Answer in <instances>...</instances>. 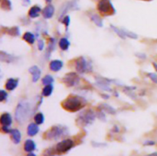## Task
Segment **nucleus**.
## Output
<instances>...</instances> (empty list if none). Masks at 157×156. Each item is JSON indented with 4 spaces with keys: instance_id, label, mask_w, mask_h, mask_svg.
Segmentation results:
<instances>
[{
    "instance_id": "nucleus-38",
    "label": "nucleus",
    "mask_w": 157,
    "mask_h": 156,
    "mask_svg": "<svg viewBox=\"0 0 157 156\" xmlns=\"http://www.w3.org/2000/svg\"><path fill=\"white\" fill-rule=\"evenodd\" d=\"M155 144V142L154 141H146L143 143L144 145H153Z\"/></svg>"
},
{
    "instance_id": "nucleus-1",
    "label": "nucleus",
    "mask_w": 157,
    "mask_h": 156,
    "mask_svg": "<svg viewBox=\"0 0 157 156\" xmlns=\"http://www.w3.org/2000/svg\"><path fill=\"white\" fill-rule=\"evenodd\" d=\"M31 113H32V109L31 103L26 100H23L17 105L15 109V119L20 124H22L29 119Z\"/></svg>"
},
{
    "instance_id": "nucleus-33",
    "label": "nucleus",
    "mask_w": 157,
    "mask_h": 156,
    "mask_svg": "<svg viewBox=\"0 0 157 156\" xmlns=\"http://www.w3.org/2000/svg\"><path fill=\"white\" fill-rule=\"evenodd\" d=\"M7 96H8L7 93L5 91H3V90H2V91H0V101L2 102L5 100H6Z\"/></svg>"
},
{
    "instance_id": "nucleus-16",
    "label": "nucleus",
    "mask_w": 157,
    "mask_h": 156,
    "mask_svg": "<svg viewBox=\"0 0 157 156\" xmlns=\"http://www.w3.org/2000/svg\"><path fill=\"white\" fill-rule=\"evenodd\" d=\"M36 145L35 143L34 142L33 140L31 139H27L25 141V145H24V149L27 152H32L34 150H35Z\"/></svg>"
},
{
    "instance_id": "nucleus-17",
    "label": "nucleus",
    "mask_w": 157,
    "mask_h": 156,
    "mask_svg": "<svg viewBox=\"0 0 157 156\" xmlns=\"http://www.w3.org/2000/svg\"><path fill=\"white\" fill-rule=\"evenodd\" d=\"M14 59H15V58L8 53H5L4 51H1V53H0V60L2 62L11 63L14 61Z\"/></svg>"
},
{
    "instance_id": "nucleus-26",
    "label": "nucleus",
    "mask_w": 157,
    "mask_h": 156,
    "mask_svg": "<svg viewBox=\"0 0 157 156\" xmlns=\"http://www.w3.org/2000/svg\"><path fill=\"white\" fill-rule=\"evenodd\" d=\"M34 119L36 124L41 125V124H42L44 121V115H43L42 113H37L35 116H34Z\"/></svg>"
},
{
    "instance_id": "nucleus-31",
    "label": "nucleus",
    "mask_w": 157,
    "mask_h": 156,
    "mask_svg": "<svg viewBox=\"0 0 157 156\" xmlns=\"http://www.w3.org/2000/svg\"><path fill=\"white\" fill-rule=\"evenodd\" d=\"M148 77H149V79L155 84H157V74H153V73H148Z\"/></svg>"
},
{
    "instance_id": "nucleus-25",
    "label": "nucleus",
    "mask_w": 157,
    "mask_h": 156,
    "mask_svg": "<svg viewBox=\"0 0 157 156\" xmlns=\"http://www.w3.org/2000/svg\"><path fill=\"white\" fill-rule=\"evenodd\" d=\"M7 33L12 36H18L20 35V30L18 27H13L7 29Z\"/></svg>"
},
{
    "instance_id": "nucleus-37",
    "label": "nucleus",
    "mask_w": 157,
    "mask_h": 156,
    "mask_svg": "<svg viewBox=\"0 0 157 156\" xmlns=\"http://www.w3.org/2000/svg\"><path fill=\"white\" fill-rule=\"evenodd\" d=\"M2 131L5 133H10L11 129H8V126H2Z\"/></svg>"
},
{
    "instance_id": "nucleus-29",
    "label": "nucleus",
    "mask_w": 157,
    "mask_h": 156,
    "mask_svg": "<svg viewBox=\"0 0 157 156\" xmlns=\"http://www.w3.org/2000/svg\"><path fill=\"white\" fill-rule=\"evenodd\" d=\"M54 82V78L51 75H46L42 79V84L44 85H50Z\"/></svg>"
},
{
    "instance_id": "nucleus-8",
    "label": "nucleus",
    "mask_w": 157,
    "mask_h": 156,
    "mask_svg": "<svg viewBox=\"0 0 157 156\" xmlns=\"http://www.w3.org/2000/svg\"><path fill=\"white\" fill-rule=\"evenodd\" d=\"M62 81L67 87H74L78 84L79 81H80V78H79V77L76 73L71 72L66 74L62 79Z\"/></svg>"
},
{
    "instance_id": "nucleus-11",
    "label": "nucleus",
    "mask_w": 157,
    "mask_h": 156,
    "mask_svg": "<svg viewBox=\"0 0 157 156\" xmlns=\"http://www.w3.org/2000/svg\"><path fill=\"white\" fill-rule=\"evenodd\" d=\"M11 116L9 113H5L2 114L1 118H0V123L2 124V126H9L11 124Z\"/></svg>"
},
{
    "instance_id": "nucleus-19",
    "label": "nucleus",
    "mask_w": 157,
    "mask_h": 156,
    "mask_svg": "<svg viewBox=\"0 0 157 156\" xmlns=\"http://www.w3.org/2000/svg\"><path fill=\"white\" fill-rule=\"evenodd\" d=\"M41 9L39 6H38V5H34V6H32L30 8L29 12H28V15L32 18H37V17L39 15V13L41 12Z\"/></svg>"
},
{
    "instance_id": "nucleus-24",
    "label": "nucleus",
    "mask_w": 157,
    "mask_h": 156,
    "mask_svg": "<svg viewBox=\"0 0 157 156\" xmlns=\"http://www.w3.org/2000/svg\"><path fill=\"white\" fill-rule=\"evenodd\" d=\"M53 91V86L51 84L50 85H47L44 87L42 91V95L44 97H49Z\"/></svg>"
},
{
    "instance_id": "nucleus-18",
    "label": "nucleus",
    "mask_w": 157,
    "mask_h": 156,
    "mask_svg": "<svg viewBox=\"0 0 157 156\" xmlns=\"http://www.w3.org/2000/svg\"><path fill=\"white\" fill-rule=\"evenodd\" d=\"M89 17H90V20L93 21V23L98 27H102L103 26V21H102L101 18H100L98 15H96L95 13H90L89 14Z\"/></svg>"
},
{
    "instance_id": "nucleus-3",
    "label": "nucleus",
    "mask_w": 157,
    "mask_h": 156,
    "mask_svg": "<svg viewBox=\"0 0 157 156\" xmlns=\"http://www.w3.org/2000/svg\"><path fill=\"white\" fill-rule=\"evenodd\" d=\"M67 129L64 126H54L45 133V137L47 139L57 140L67 135Z\"/></svg>"
},
{
    "instance_id": "nucleus-41",
    "label": "nucleus",
    "mask_w": 157,
    "mask_h": 156,
    "mask_svg": "<svg viewBox=\"0 0 157 156\" xmlns=\"http://www.w3.org/2000/svg\"><path fill=\"white\" fill-rule=\"evenodd\" d=\"M153 66H154V67H155V70H156V71H157V64H155V63H153Z\"/></svg>"
},
{
    "instance_id": "nucleus-14",
    "label": "nucleus",
    "mask_w": 157,
    "mask_h": 156,
    "mask_svg": "<svg viewBox=\"0 0 157 156\" xmlns=\"http://www.w3.org/2000/svg\"><path fill=\"white\" fill-rule=\"evenodd\" d=\"M39 132V128L38 126V124L31 123L28 125L27 129V133L29 136H34Z\"/></svg>"
},
{
    "instance_id": "nucleus-13",
    "label": "nucleus",
    "mask_w": 157,
    "mask_h": 156,
    "mask_svg": "<svg viewBox=\"0 0 157 156\" xmlns=\"http://www.w3.org/2000/svg\"><path fill=\"white\" fill-rule=\"evenodd\" d=\"M11 135V138H12V140H13V142L15 144H18L20 143L21 139V134L19 130L18 129H11V132H10Z\"/></svg>"
},
{
    "instance_id": "nucleus-36",
    "label": "nucleus",
    "mask_w": 157,
    "mask_h": 156,
    "mask_svg": "<svg viewBox=\"0 0 157 156\" xmlns=\"http://www.w3.org/2000/svg\"><path fill=\"white\" fill-rule=\"evenodd\" d=\"M136 57H138L140 59H146V55L145 54H143V53H136Z\"/></svg>"
},
{
    "instance_id": "nucleus-27",
    "label": "nucleus",
    "mask_w": 157,
    "mask_h": 156,
    "mask_svg": "<svg viewBox=\"0 0 157 156\" xmlns=\"http://www.w3.org/2000/svg\"><path fill=\"white\" fill-rule=\"evenodd\" d=\"M110 27H111L112 29L115 31V33H116V35H117L119 38H121L122 39H125V38H126V35L124 34V32H123V29H119V28H116V27L113 26V25H111Z\"/></svg>"
},
{
    "instance_id": "nucleus-2",
    "label": "nucleus",
    "mask_w": 157,
    "mask_h": 156,
    "mask_svg": "<svg viewBox=\"0 0 157 156\" xmlns=\"http://www.w3.org/2000/svg\"><path fill=\"white\" fill-rule=\"evenodd\" d=\"M86 103L85 99L77 95H70L62 103V107L69 112H77L83 108Z\"/></svg>"
},
{
    "instance_id": "nucleus-6",
    "label": "nucleus",
    "mask_w": 157,
    "mask_h": 156,
    "mask_svg": "<svg viewBox=\"0 0 157 156\" xmlns=\"http://www.w3.org/2000/svg\"><path fill=\"white\" fill-rule=\"evenodd\" d=\"M74 146V142L71 139H64L60 142L55 146V152L57 154H64L67 152Z\"/></svg>"
},
{
    "instance_id": "nucleus-28",
    "label": "nucleus",
    "mask_w": 157,
    "mask_h": 156,
    "mask_svg": "<svg viewBox=\"0 0 157 156\" xmlns=\"http://www.w3.org/2000/svg\"><path fill=\"white\" fill-rule=\"evenodd\" d=\"M1 8L4 10L11 9V3L10 0H1Z\"/></svg>"
},
{
    "instance_id": "nucleus-20",
    "label": "nucleus",
    "mask_w": 157,
    "mask_h": 156,
    "mask_svg": "<svg viewBox=\"0 0 157 156\" xmlns=\"http://www.w3.org/2000/svg\"><path fill=\"white\" fill-rule=\"evenodd\" d=\"M99 109L101 110L102 112H106L107 113L110 114H115L116 113V110H115L114 108H113L112 107L109 106L108 104L106 103H103L101 105H100L99 107Z\"/></svg>"
},
{
    "instance_id": "nucleus-22",
    "label": "nucleus",
    "mask_w": 157,
    "mask_h": 156,
    "mask_svg": "<svg viewBox=\"0 0 157 156\" xmlns=\"http://www.w3.org/2000/svg\"><path fill=\"white\" fill-rule=\"evenodd\" d=\"M23 39L25 40V41L28 43L30 44H32L34 43V41H35V37L34 35H33L32 33L31 32H26L25 33V35H23Z\"/></svg>"
},
{
    "instance_id": "nucleus-42",
    "label": "nucleus",
    "mask_w": 157,
    "mask_h": 156,
    "mask_svg": "<svg viewBox=\"0 0 157 156\" xmlns=\"http://www.w3.org/2000/svg\"><path fill=\"white\" fill-rule=\"evenodd\" d=\"M45 1H46V2H47V3H50L52 0H45Z\"/></svg>"
},
{
    "instance_id": "nucleus-9",
    "label": "nucleus",
    "mask_w": 157,
    "mask_h": 156,
    "mask_svg": "<svg viewBox=\"0 0 157 156\" xmlns=\"http://www.w3.org/2000/svg\"><path fill=\"white\" fill-rule=\"evenodd\" d=\"M29 73L32 74V81L33 82L35 83L39 80L40 77H41V70L38 68V66H32L28 69Z\"/></svg>"
},
{
    "instance_id": "nucleus-12",
    "label": "nucleus",
    "mask_w": 157,
    "mask_h": 156,
    "mask_svg": "<svg viewBox=\"0 0 157 156\" xmlns=\"http://www.w3.org/2000/svg\"><path fill=\"white\" fill-rule=\"evenodd\" d=\"M63 62L59 60H54L50 63V69L54 72H57L62 68Z\"/></svg>"
},
{
    "instance_id": "nucleus-15",
    "label": "nucleus",
    "mask_w": 157,
    "mask_h": 156,
    "mask_svg": "<svg viewBox=\"0 0 157 156\" xmlns=\"http://www.w3.org/2000/svg\"><path fill=\"white\" fill-rule=\"evenodd\" d=\"M18 84V81L16 79H14V78H9V79L7 81L6 84H5V88L8 90V91H13L17 87Z\"/></svg>"
},
{
    "instance_id": "nucleus-4",
    "label": "nucleus",
    "mask_w": 157,
    "mask_h": 156,
    "mask_svg": "<svg viewBox=\"0 0 157 156\" xmlns=\"http://www.w3.org/2000/svg\"><path fill=\"white\" fill-rule=\"evenodd\" d=\"M95 117L96 116L93 110H87L79 115L77 122L79 123V125L87 126L93 123V120L95 119Z\"/></svg>"
},
{
    "instance_id": "nucleus-39",
    "label": "nucleus",
    "mask_w": 157,
    "mask_h": 156,
    "mask_svg": "<svg viewBox=\"0 0 157 156\" xmlns=\"http://www.w3.org/2000/svg\"><path fill=\"white\" fill-rule=\"evenodd\" d=\"M146 156H157V152L151 153V154H148V155H146Z\"/></svg>"
},
{
    "instance_id": "nucleus-40",
    "label": "nucleus",
    "mask_w": 157,
    "mask_h": 156,
    "mask_svg": "<svg viewBox=\"0 0 157 156\" xmlns=\"http://www.w3.org/2000/svg\"><path fill=\"white\" fill-rule=\"evenodd\" d=\"M27 156H36V154H34V153H32V152H29L28 154V155Z\"/></svg>"
},
{
    "instance_id": "nucleus-5",
    "label": "nucleus",
    "mask_w": 157,
    "mask_h": 156,
    "mask_svg": "<svg viewBox=\"0 0 157 156\" xmlns=\"http://www.w3.org/2000/svg\"><path fill=\"white\" fill-rule=\"evenodd\" d=\"M97 9L102 15H113L115 9L110 0H100L97 4Z\"/></svg>"
},
{
    "instance_id": "nucleus-10",
    "label": "nucleus",
    "mask_w": 157,
    "mask_h": 156,
    "mask_svg": "<svg viewBox=\"0 0 157 156\" xmlns=\"http://www.w3.org/2000/svg\"><path fill=\"white\" fill-rule=\"evenodd\" d=\"M54 8L52 5H47L45 8L43 9L42 11V15L43 17L46 19H48V18H52V16L54 15Z\"/></svg>"
},
{
    "instance_id": "nucleus-35",
    "label": "nucleus",
    "mask_w": 157,
    "mask_h": 156,
    "mask_svg": "<svg viewBox=\"0 0 157 156\" xmlns=\"http://www.w3.org/2000/svg\"><path fill=\"white\" fill-rule=\"evenodd\" d=\"M44 156H54L51 151V149H47L44 153Z\"/></svg>"
},
{
    "instance_id": "nucleus-21",
    "label": "nucleus",
    "mask_w": 157,
    "mask_h": 156,
    "mask_svg": "<svg viewBox=\"0 0 157 156\" xmlns=\"http://www.w3.org/2000/svg\"><path fill=\"white\" fill-rule=\"evenodd\" d=\"M59 47L63 51H67L70 47V41L66 38H62L59 41Z\"/></svg>"
},
{
    "instance_id": "nucleus-7",
    "label": "nucleus",
    "mask_w": 157,
    "mask_h": 156,
    "mask_svg": "<svg viewBox=\"0 0 157 156\" xmlns=\"http://www.w3.org/2000/svg\"><path fill=\"white\" fill-rule=\"evenodd\" d=\"M76 69L80 74H84L91 71L92 67L89 63H87L85 58L80 57L76 61Z\"/></svg>"
},
{
    "instance_id": "nucleus-30",
    "label": "nucleus",
    "mask_w": 157,
    "mask_h": 156,
    "mask_svg": "<svg viewBox=\"0 0 157 156\" xmlns=\"http://www.w3.org/2000/svg\"><path fill=\"white\" fill-rule=\"evenodd\" d=\"M123 30L124 34L126 35V36L129 37V38H132V39H136V38H137V35H136L135 33L131 32V31H126V30H124V29Z\"/></svg>"
},
{
    "instance_id": "nucleus-32",
    "label": "nucleus",
    "mask_w": 157,
    "mask_h": 156,
    "mask_svg": "<svg viewBox=\"0 0 157 156\" xmlns=\"http://www.w3.org/2000/svg\"><path fill=\"white\" fill-rule=\"evenodd\" d=\"M61 22H62L63 24H64V25H65V27L67 28V27H68L69 25H70V17H69L68 15L64 16V18L61 19Z\"/></svg>"
},
{
    "instance_id": "nucleus-34",
    "label": "nucleus",
    "mask_w": 157,
    "mask_h": 156,
    "mask_svg": "<svg viewBox=\"0 0 157 156\" xmlns=\"http://www.w3.org/2000/svg\"><path fill=\"white\" fill-rule=\"evenodd\" d=\"M44 41H43V40H39V41H38V49L40 50V51H42L43 48H44Z\"/></svg>"
},
{
    "instance_id": "nucleus-23",
    "label": "nucleus",
    "mask_w": 157,
    "mask_h": 156,
    "mask_svg": "<svg viewBox=\"0 0 157 156\" xmlns=\"http://www.w3.org/2000/svg\"><path fill=\"white\" fill-rule=\"evenodd\" d=\"M55 44H56V39L51 38V39H50L49 44H48V48H47V52H46L47 57H49L51 53L54 50V48H55Z\"/></svg>"
}]
</instances>
